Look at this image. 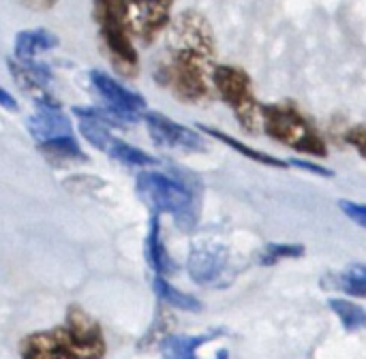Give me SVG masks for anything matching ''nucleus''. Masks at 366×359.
Instances as JSON below:
<instances>
[{"label":"nucleus","instance_id":"nucleus-19","mask_svg":"<svg viewBox=\"0 0 366 359\" xmlns=\"http://www.w3.org/2000/svg\"><path fill=\"white\" fill-rule=\"evenodd\" d=\"M305 255L302 244H268L259 253V263L262 266H274L285 259H298Z\"/></svg>","mask_w":366,"mask_h":359},{"label":"nucleus","instance_id":"nucleus-5","mask_svg":"<svg viewBox=\"0 0 366 359\" xmlns=\"http://www.w3.org/2000/svg\"><path fill=\"white\" fill-rule=\"evenodd\" d=\"M262 128L277 143L313 158H326L328 146L311 120L294 105L270 103L262 105Z\"/></svg>","mask_w":366,"mask_h":359},{"label":"nucleus","instance_id":"nucleus-13","mask_svg":"<svg viewBox=\"0 0 366 359\" xmlns=\"http://www.w3.org/2000/svg\"><path fill=\"white\" fill-rule=\"evenodd\" d=\"M36 148L51 165H69V163H86L88 161L86 152L81 150V146L77 143V139L73 135H60V137L41 141V143H36Z\"/></svg>","mask_w":366,"mask_h":359},{"label":"nucleus","instance_id":"nucleus-21","mask_svg":"<svg viewBox=\"0 0 366 359\" xmlns=\"http://www.w3.org/2000/svg\"><path fill=\"white\" fill-rule=\"evenodd\" d=\"M345 141L366 161V124H356V126L347 128Z\"/></svg>","mask_w":366,"mask_h":359},{"label":"nucleus","instance_id":"nucleus-7","mask_svg":"<svg viewBox=\"0 0 366 359\" xmlns=\"http://www.w3.org/2000/svg\"><path fill=\"white\" fill-rule=\"evenodd\" d=\"M92 90L99 94V98L105 103V107H109L112 111H116L118 116H122L129 124L142 120V116L146 113L148 105L146 98L137 92H133L131 88H127L120 79L94 69L88 75Z\"/></svg>","mask_w":366,"mask_h":359},{"label":"nucleus","instance_id":"nucleus-2","mask_svg":"<svg viewBox=\"0 0 366 359\" xmlns=\"http://www.w3.org/2000/svg\"><path fill=\"white\" fill-rule=\"evenodd\" d=\"M107 343L97 319L84 308L71 306L60 328L34 332L21 338V359H103Z\"/></svg>","mask_w":366,"mask_h":359},{"label":"nucleus","instance_id":"nucleus-14","mask_svg":"<svg viewBox=\"0 0 366 359\" xmlns=\"http://www.w3.org/2000/svg\"><path fill=\"white\" fill-rule=\"evenodd\" d=\"M221 334L223 330H214L197 336H165L161 343V355L163 359H197V351Z\"/></svg>","mask_w":366,"mask_h":359},{"label":"nucleus","instance_id":"nucleus-11","mask_svg":"<svg viewBox=\"0 0 366 359\" xmlns=\"http://www.w3.org/2000/svg\"><path fill=\"white\" fill-rule=\"evenodd\" d=\"M60 39L47 28H30L21 30L13 39V58L19 62H34V58L43 51L56 49Z\"/></svg>","mask_w":366,"mask_h":359},{"label":"nucleus","instance_id":"nucleus-24","mask_svg":"<svg viewBox=\"0 0 366 359\" xmlns=\"http://www.w3.org/2000/svg\"><path fill=\"white\" fill-rule=\"evenodd\" d=\"M350 268L360 276V280L366 285V266H362V263H356V266H350Z\"/></svg>","mask_w":366,"mask_h":359},{"label":"nucleus","instance_id":"nucleus-12","mask_svg":"<svg viewBox=\"0 0 366 359\" xmlns=\"http://www.w3.org/2000/svg\"><path fill=\"white\" fill-rule=\"evenodd\" d=\"M146 259H148V266L154 270L157 276H169L176 272V263L169 257V253L163 244V238H161L159 214H152V218H150V229L146 236Z\"/></svg>","mask_w":366,"mask_h":359},{"label":"nucleus","instance_id":"nucleus-23","mask_svg":"<svg viewBox=\"0 0 366 359\" xmlns=\"http://www.w3.org/2000/svg\"><path fill=\"white\" fill-rule=\"evenodd\" d=\"M0 107H2V109H6V111H15V109H17V101H15V96H13L4 86H0Z\"/></svg>","mask_w":366,"mask_h":359},{"label":"nucleus","instance_id":"nucleus-1","mask_svg":"<svg viewBox=\"0 0 366 359\" xmlns=\"http://www.w3.org/2000/svg\"><path fill=\"white\" fill-rule=\"evenodd\" d=\"M165 49L154 66V79L178 101L197 105L214 94L217 45L210 21L195 9L180 11L165 30Z\"/></svg>","mask_w":366,"mask_h":359},{"label":"nucleus","instance_id":"nucleus-22","mask_svg":"<svg viewBox=\"0 0 366 359\" xmlns=\"http://www.w3.org/2000/svg\"><path fill=\"white\" fill-rule=\"evenodd\" d=\"M290 167H298V169H305V171H311L315 176H322V178H332L335 173L330 169H326L324 165L320 163H309V161H298V158H287Z\"/></svg>","mask_w":366,"mask_h":359},{"label":"nucleus","instance_id":"nucleus-6","mask_svg":"<svg viewBox=\"0 0 366 359\" xmlns=\"http://www.w3.org/2000/svg\"><path fill=\"white\" fill-rule=\"evenodd\" d=\"M214 94L232 109L236 122L247 133H257L262 126V105L253 90V81L247 71L234 64H217L212 73Z\"/></svg>","mask_w":366,"mask_h":359},{"label":"nucleus","instance_id":"nucleus-8","mask_svg":"<svg viewBox=\"0 0 366 359\" xmlns=\"http://www.w3.org/2000/svg\"><path fill=\"white\" fill-rule=\"evenodd\" d=\"M142 120L146 124L150 139L161 148L180 150V152H204L206 150V139L197 131L172 120L165 113L146 109Z\"/></svg>","mask_w":366,"mask_h":359},{"label":"nucleus","instance_id":"nucleus-4","mask_svg":"<svg viewBox=\"0 0 366 359\" xmlns=\"http://www.w3.org/2000/svg\"><path fill=\"white\" fill-rule=\"evenodd\" d=\"M135 191L152 214H169L184 231L195 227V193L178 178L154 169H142L135 180Z\"/></svg>","mask_w":366,"mask_h":359},{"label":"nucleus","instance_id":"nucleus-15","mask_svg":"<svg viewBox=\"0 0 366 359\" xmlns=\"http://www.w3.org/2000/svg\"><path fill=\"white\" fill-rule=\"evenodd\" d=\"M103 152H105L112 161H116V163H120V165H124V167H133V169H152V167L159 163V161H157L154 156H150L148 152H144V150H139V148H135V146H131V143L118 139L116 135L109 137V141L105 143Z\"/></svg>","mask_w":366,"mask_h":359},{"label":"nucleus","instance_id":"nucleus-17","mask_svg":"<svg viewBox=\"0 0 366 359\" xmlns=\"http://www.w3.org/2000/svg\"><path fill=\"white\" fill-rule=\"evenodd\" d=\"M152 289L157 293V298L172 308L184 310V313H199L202 310V302L180 289H176L172 283L165 280V276H154L152 278Z\"/></svg>","mask_w":366,"mask_h":359},{"label":"nucleus","instance_id":"nucleus-3","mask_svg":"<svg viewBox=\"0 0 366 359\" xmlns=\"http://www.w3.org/2000/svg\"><path fill=\"white\" fill-rule=\"evenodd\" d=\"M92 17L99 41L114 71L127 79L139 73V54L129 0H92Z\"/></svg>","mask_w":366,"mask_h":359},{"label":"nucleus","instance_id":"nucleus-10","mask_svg":"<svg viewBox=\"0 0 366 359\" xmlns=\"http://www.w3.org/2000/svg\"><path fill=\"white\" fill-rule=\"evenodd\" d=\"M229 268V251L221 244H199L189 253L187 270L193 283L202 287H217Z\"/></svg>","mask_w":366,"mask_h":359},{"label":"nucleus","instance_id":"nucleus-18","mask_svg":"<svg viewBox=\"0 0 366 359\" xmlns=\"http://www.w3.org/2000/svg\"><path fill=\"white\" fill-rule=\"evenodd\" d=\"M328 306L337 315V319L341 321L345 332L354 334V332L366 330V310L362 306H358V304H354L350 300H343V298L328 300Z\"/></svg>","mask_w":366,"mask_h":359},{"label":"nucleus","instance_id":"nucleus-20","mask_svg":"<svg viewBox=\"0 0 366 359\" xmlns=\"http://www.w3.org/2000/svg\"><path fill=\"white\" fill-rule=\"evenodd\" d=\"M339 208H341V212H343L352 223H356L358 227L366 229V203L350 201V199H341V201H339Z\"/></svg>","mask_w":366,"mask_h":359},{"label":"nucleus","instance_id":"nucleus-16","mask_svg":"<svg viewBox=\"0 0 366 359\" xmlns=\"http://www.w3.org/2000/svg\"><path fill=\"white\" fill-rule=\"evenodd\" d=\"M199 128H202L206 135H210V137L219 139L221 143H225L227 148L236 150L238 154L247 156L249 161H255V163H262V165H268V167H277V169L290 167L287 161H281V158H277V156H272V154H266V152H262V150L249 148V146L242 143L240 139H236V137H232V135H227V133H223V131H219V128H210V126H204V124H199Z\"/></svg>","mask_w":366,"mask_h":359},{"label":"nucleus","instance_id":"nucleus-9","mask_svg":"<svg viewBox=\"0 0 366 359\" xmlns=\"http://www.w3.org/2000/svg\"><path fill=\"white\" fill-rule=\"evenodd\" d=\"M172 6L174 0H129L133 30L144 45L154 43L169 28L174 19Z\"/></svg>","mask_w":366,"mask_h":359}]
</instances>
